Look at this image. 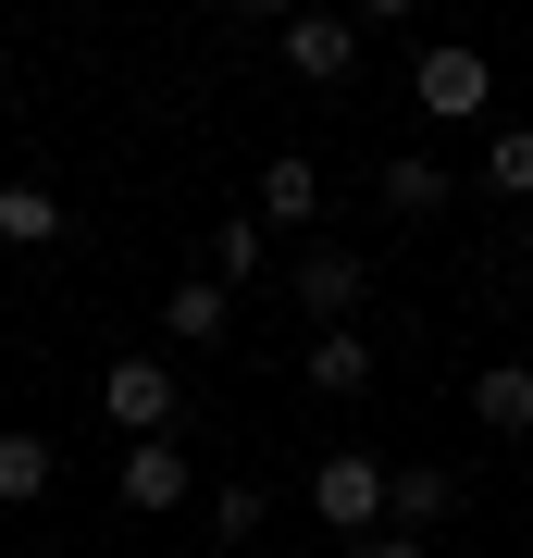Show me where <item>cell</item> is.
Returning a JSON list of instances; mask_svg holds the SVG:
<instances>
[{
	"label": "cell",
	"instance_id": "cell-1",
	"mask_svg": "<svg viewBox=\"0 0 533 558\" xmlns=\"http://www.w3.org/2000/svg\"><path fill=\"white\" fill-rule=\"evenodd\" d=\"M311 509H323V534H336V546H373V534H385V459L336 447V459L311 472Z\"/></svg>",
	"mask_w": 533,
	"mask_h": 558
},
{
	"label": "cell",
	"instance_id": "cell-2",
	"mask_svg": "<svg viewBox=\"0 0 533 558\" xmlns=\"http://www.w3.org/2000/svg\"><path fill=\"white\" fill-rule=\"evenodd\" d=\"M410 100H422V112H435V124H472V112L496 100V62H484L472 38H435V50H422V62H410Z\"/></svg>",
	"mask_w": 533,
	"mask_h": 558
},
{
	"label": "cell",
	"instance_id": "cell-3",
	"mask_svg": "<svg viewBox=\"0 0 533 558\" xmlns=\"http://www.w3.org/2000/svg\"><path fill=\"white\" fill-rule=\"evenodd\" d=\"M99 410L124 422V447H149V435H174V410H186V385L161 373V360H137V348H124L112 373H99Z\"/></svg>",
	"mask_w": 533,
	"mask_h": 558
},
{
	"label": "cell",
	"instance_id": "cell-4",
	"mask_svg": "<svg viewBox=\"0 0 533 558\" xmlns=\"http://www.w3.org/2000/svg\"><path fill=\"white\" fill-rule=\"evenodd\" d=\"M286 75L348 87V75H360V25H348V13H286Z\"/></svg>",
	"mask_w": 533,
	"mask_h": 558
},
{
	"label": "cell",
	"instance_id": "cell-5",
	"mask_svg": "<svg viewBox=\"0 0 533 558\" xmlns=\"http://www.w3.org/2000/svg\"><path fill=\"white\" fill-rule=\"evenodd\" d=\"M112 497H124V509L149 521V509H186V497H198V472H186V447H174V435H149V447H124Z\"/></svg>",
	"mask_w": 533,
	"mask_h": 558
},
{
	"label": "cell",
	"instance_id": "cell-6",
	"mask_svg": "<svg viewBox=\"0 0 533 558\" xmlns=\"http://www.w3.org/2000/svg\"><path fill=\"white\" fill-rule=\"evenodd\" d=\"M161 336H174V348H223V336H237V286H223V274L161 286Z\"/></svg>",
	"mask_w": 533,
	"mask_h": 558
},
{
	"label": "cell",
	"instance_id": "cell-7",
	"mask_svg": "<svg viewBox=\"0 0 533 558\" xmlns=\"http://www.w3.org/2000/svg\"><path fill=\"white\" fill-rule=\"evenodd\" d=\"M459 509V472L447 459H410V472H385V534H422L435 546V521Z\"/></svg>",
	"mask_w": 533,
	"mask_h": 558
},
{
	"label": "cell",
	"instance_id": "cell-8",
	"mask_svg": "<svg viewBox=\"0 0 533 558\" xmlns=\"http://www.w3.org/2000/svg\"><path fill=\"white\" fill-rule=\"evenodd\" d=\"M360 286H373V274H360V248H298V311H311L323 336L360 311Z\"/></svg>",
	"mask_w": 533,
	"mask_h": 558
},
{
	"label": "cell",
	"instance_id": "cell-9",
	"mask_svg": "<svg viewBox=\"0 0 533 558\" xmlns=\"http://www.w3.org/2000/svg\"><path fill=\"white\" fill-rule=\"evenodd\" d=\"M261 223H286V236L323 223V161L311 149H274V161H261Z\"/></svg>",
	"mask_w": 533,
	"mask_h": 558
},
{
	"label": "cell",
	"instance_id": "cell-10",
	"mask_svg": "<svg viewBox=\"0 0 533 558\" xmlns=\"http://www.w3.org/2000/svg\"><path fill=\"white\" fill-rule=\"evenodd\" d=\"M472 422H484V435H533V373H521V360H484V373H472Z\"/></svg>",
	"mask_w": 533,
	"mask_h": 558
},
{
	"label": "cell",
	"instance_id": "cell-11",
	"mask_svg": "<svg viewBox=\"0 0 533 558\" xmlns=\"http://www.w3.org/2000/svg\"><path fill=\"white\" fill-rule=\"evenodd\" d=\"M50 472H62V447H50V435H25V422H0V509H38V497H50Z\"/></svg>",
	"mask_w": 533,
	"mask_h": 558
},
{
	"label": "cell",
	"instance_id": "cell-12",
	"mask_svg": "<svg viewBox=\"0 0 533 558\" xmlns=\"http://www.w3.org/2000/svg\"><path fill=\"white\" fill-rule=\"evenodd\" d=\"M373 199H385L397 223H422V211H447V199H459V186H447V161H422V149H397V161H385V186H373Z\"/></svg>",
	"mask_w": 533,
	"mask_h": 558
},
{
	"label": "cell",
	"instance_id": "cell-13",
	"mask_svg": "<svg viewBox=\"0 0 533 558\" xmlns=\"http://www.w3.org/2000/svg\"><path fill=\"white\" fill-rule=\"evenodd\" d=\"M311 385H323V398H360V385H373V336H360V323L311 336Z\"/></svg>",
	"mask_w": 533,
	"mask_h": 558
},
{
	"label": "cell",
	"instance_id": "cell-14",
	"mask_svg": "<svg viewBox=\"0 0 533 558\" xmlns=\"http://www.w3.org/2000/svg\"><path fill=\"white\" fill-rule=\"evenodd\" d=\"M261 260H274V223H261V211H223V223H211V274H223V286H249Z\"/></svg>",
	"mask_w": 533,
	"mask_h": 558
},
{
	"label": "cell",
	"instance_id": "cell-15",
	"mask_svg": "<svg viewBox=\"0 0 533 558\" xmlns=\"http://www.w3.org/2000/svg\"><path fill=\"white\" fill-rule=\"evenodd\" d=\"M0 236H13V248H50L62 236V199H50V186H0Z\"/></svg>",
	"mask_w": 533,
	"mask_h": 558
},
{
	"label": "cell",
	"instance_id": "cell-16",
	"mask_svg": "<svg viewBox=\"0 0 533 558\" xmlns=\"http://www.w3.org/2000/svg\"><path fill=\"white\" fill-rule=\"evenodd\" d=\"M484 186L496 199H533V124H496L484 137Z\"/></svg>",
	"mask_w": 533,
	"mask_h": 558
},
{
	"label": "cell",
	"instance_id": "cell-17",
	"mask_svg": "<svg viewBox=\"0 0 533 558\" xmlns=\"http://www.w3.org/2000/svg\"><path fill=\"white\" fill-rule=\"evenodd\" d=\"M261 521H274V497H261L249 472H237V484H211V534H223V546H249Z\"/></svg>",
	"mask_w": 533,
	"mask_h": 558
},
{
	"label": "cell",
	"instance_id": "cell-18",
	"mask_svg": "<svg viewBox=\"0 0 533 558\" xmlns=\"http://www.w3.org/2000/svg\"><path fill=\"white\" fill-rule=\"evenodd\" d=\"M348 558H435L422 534H373V546H348Z\"/></svg>",
	"mask_w": 533,
	"mask_h": 558
},
{
	"label": "cell",
	"instance_id": "cell-19",
	"mask_svg": "<svg viewBox=\"0 0 533 558\" xmlns=\"http://www.w3.org/2000/svg\"><path fill=\"white\" fill-rule=\"evenodd\" d=\"M521 248H533V223H521Z\"/></svg>",
	"mask_w": 533,
	"mask_h": 558
}]
</instances>
